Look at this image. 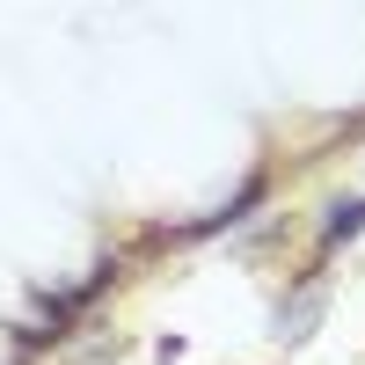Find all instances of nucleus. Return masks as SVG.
<instances>
[{
  "instance_id": "f257e3e1",
  "label": "nucleus",
  "mask_w": 365,
  "mask_h": 365,
  "mask_svg": "<svg viewBox=\"0 0 365 365\" xmlns=\"http://www.w3.org/2000/svg\"><path fill=\"white\" fill-rule=\"evenodd\" d=\"M365 227V205H336V220H329V241H336V234H358Z\"/></svg>"
}]
</instances>
